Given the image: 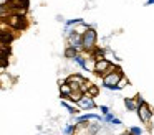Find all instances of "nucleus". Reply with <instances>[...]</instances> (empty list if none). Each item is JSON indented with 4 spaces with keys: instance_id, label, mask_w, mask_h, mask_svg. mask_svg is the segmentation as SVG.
I'll return each mask as SVG.
<instances>
[{
    "instance_id": "1",
    "label": "nucleus",
    "mask_w": 154,
    "mask_h": 135,
    "mask_svg": "<svg viewBox=\"0 0 154 135\" xmlns=\"http://www.w3.org/2000/svg\"><path fill=\"white\" fill-rule=\"evenodd\" d=\"M96 41H98V33L94 31L93 28L88 26V28L81 33V48H83V51L90 53L91 49L96 46Z\"/></svg>"
},
{
    "instance_id": "2",
    "label": "nucleus",
    "mask_w": 154,
    "mask_h": 135,
    "mask_svg": "<svg viewBox=\"0 0 154 135\" xmlns=\"http://www.w3.org/2000/svg\"><path fill=\"white\" fill-rule=\"evenodd\" d=\"M123 76V71H121V68H114L113 71H109L108 74L103 76V87L106 89H111V91H114L116 89V84L118 81H119V78Z\"/></svg>"
},
{
    "instance_id": "3",
    "label": "nucleus",
    "mask_w": 154,
    "mask_h": 135,
    "mask_svg": "<svg viewBox=\"0 0 154 135\" xmlns=\"http://www.w3.org/2000/svg\"><path fill=\"white\" fill-rule=\"evenodd\" d=\"M114 66L111 61H108L106 58H101V59H96L94 61V66H93V71L96 76H100V78H103L104 74H108L109 71H113Z\"/></svg>"
},
{
    "instance_id": "4",
    "label": "nucleus",
    "mask_w": 154,
    "mask_h": 135,
    "mask_svg": "<svg viewBox=\"0 0 154 135\" xmlns=\"http://www.w3.org/2000/svg\"><path fill=\"white\" fill-rule=\"evenodd\" d=\"M136 112H137V115H139V119H141V122H143V124H149L151 119H152V115H154L152 107H151L149 104H146V101L141 102V104L137 105Z\"/></svg>"
},
{
    "instance_id": "5",
    "label": "nucleus",
    "mask_w": 154,
    "mask_h": 135,
    "mask_svg": "<svg viewBox=\"0 0 154 135\" xmlns=\"http://www.w3.org/2000/svg\"><path fill=\"white\" fill-rule=\"evenodd\" d=\"M76 104H78V107H80V110H91V109L96 107L93 95H90L88 92H83V94H81V97L76 101Z\"/></svg>"
},
{
    "instance_id": "6",
    "label": "nucleus",
    "mask_w": 154,
    "mask_h": 135,
    "mask_svg": "<svg viewBox=\"0 0 154 135\" xmlns=\"http://www.w3.org/2000/svg\"><path fill=\"white\" fill-rule=\"evenodd\" d=\"M66 40H68V46H73L78 51H83V48H81V35L78 31H73L71 35H68Z\"/></svg>"
},
{
    "instance_id": "7",
    "label": "nucleus",
    "mask_w": 154,
    "mask_h": 135,
    "mask_svg": "<svg viewBox=\"0 0 154 135\" xmlns=\"http://www.w3.org/2000/svg\"><path fill=\"white\" fill-rule=\"evenodd\" d=\"M65 81L70 84L71 91H80V86H81V82L85 81V78H83V76H80V74H71V76H68Z\"/></svg>"
},
{
    "instance_id": "8",
    "label": "nucleus",
    "mask_w": 154,
    "mask_h": 135,
    "mask_svg": "<svg viewBox=\"0 0 154 135\" xmlns=\"http://www.w3.org/2000/svg\"><path fill=\"white\" fill-rule=\"evenodd\" d=\"M70 92H71L70 84H68L66 81H65V82H60V97H61V99H66V95H70Z\"/></svg>"
},
{
    "instance_id": "9",
    "label": "nucleus",
    "mask_w": 154,
    "mask_h": 135,
    "mask_svg": "<svg viewBox=\"0 0 154 135\" xmlns=\"http://www.w3.org/2000/svg\"><path fill=\"white\" fill-rule=\"evenodd\" d=\"M90 54H91V59H93V61H96V59L104 58V49H101V48H98V46H94V48L90 51Z\"/></svg>"
},
{
    "instance_id": "10",
    "label": "nucleus",
    "mask_w": 154,
    "mask_h": 135,
    "mask_svg": "<svg viewBox=\"0 0 154 135\" xmlns=\"http://www.w3.org/2000/svg\"><path fill=\"white\" fill-rule=\"evenodd\" d=\"M73 61L76 63L78 66H81L83 69H88V63H86V58H85L83 54H80V53H76V54L73 56Z\"/></svg>"
},
{
    "instance_id": "11",
    "label": "nucleus",
    "mask_w": 154,
    "mask_h": 135,
    "mask_svg": "<svg viewBox=\"0 0 154 135\" xmlns=\"http://www.w3.org/2000/svg\"><path fill=\"white\" fill-rule=\"evenodd\" d=\"M124 105H126L128 110H136V109H137V102H136V99H133V97H126V99H124Z\"/></svg>"
},
{
    "instance_id": "12",
    "label": "nucleus",
    "mask_w": 154,
    "mask_h": 135,
    "mask_svg": "<svg viewBox=\"0 0 154 135\" xmlns=\"http://www.w3.org/2000/svg\"><path fill=\"white\" fill-rule=\"evenodd\" d=\"M61 105H63V107L66 109V110L70 112L71 115H75V114H78V112H80V109H76L75 105H70V104H68V102H66V99H63V101H61Z\"/></svg>"
},
{
    "instance_id": "13",
    "label": "nucleus",
    "mask_w": 154,
    "mask_h": 135,
    "mask_svg": "<svg viewBox=\"0 0 154 135\" xmlns=\"http://www.w3.org/2000/svg\"><path fill=\"white\" fill-rule=\"evenodd\" d=\"M76 53H80V51H78V49H75L73 46H66V49H65V58L73 59V56L76 54Z\"/></svg>"
},
{
    "instance_id": "14",
    "label": "nucleus",
    "mask_w": 154,
    "mask_h": 135,
    "mask_svg": "<svg viewBox=\"0 0 154 135\" xmlns=\"http://www.w3.org/2000/svg\"><path fill=\"white\" fill-rule=\"evenodd\" d=\"M86 92H88L90 95H93V97H94V95H98V92H100V89H98V86H96V84H93V82H91V84L88 86Z\"/></svg>"
},
{
    "instance_id": "15",
    "label": "nucleus",
    "mask_w": 154,
    "mask_h": 135,
    "mask_svg": "<svg viewBox=\"0 0 154 135\" xmlns=\"http://www.w3.org/2000/svg\"><path fill=\"white\" fill-rule=\"evenodd\" d=\"M8 13H10V8H8L7 5H0V20L7 18Z\"/></svg>"
},
{
    "instance_id": "16",
    "label": "nucleus",
    "mask_w": 154,
    "mask_h": 135,
    "mask_svg": "<svg viewBox=\"0 0 154 135\" xmlns=\"http://www.w3.org/2000/svg\"><path fill=\"white\" fill-rule=\"evenodd\" d=\"M76 130H78V125H76V124H68L66 127H65V130H63V132L70 135V134H75Z\"/></svg>"
},
{
    "instance_id": "17",
    "label": "nucleus",
    "mask_w": 154,
    "mask_h": 135,
    "mask_svg": "<svg viewBox=\"0 0 154 135\" xmlns=\"http://www.w3.org/2000/svg\"><path fill=\"white\" fill-rule=\"evenodd\" d=\"M129 84V81H128L124 76H121L119 78V81H118V84H116V89H123V87H126V86Z\"/></svg>"
},
{
    "instance_id": "18",
    "label": "nucleus",
    "mask_w": 154,
    "mask_h": 135,
    "mask_svg": "<svg viewBox=\"0 0 154 135\" xmlns=\"http://www.w3.org/2000/svg\"><path fill=\"white\" fill-rule=\"evenodd\" d=\"M81 22H83L81 18H75V20H68V22H65V25H68V26H76V25H80Z\"/></svg>"
},
{
    "instance_id": "19",
    "label": "nucleus",
    "mask_w": 154,
    "mask_h": 135,
    "mask_svg": "<svg viewBox=\"0 0 154 135\" xmlns=\"http://www.w3.org/2000/svg\"><path fill=\"white\" fill-rule=\"evenodd\" d=\"M128 132H129V134H133V135H141V134H144V130H143V128H139V127H131Z\"/></svg>"
},
{
    "instance_id": "20",
    "label": "nucleus",
    "mask_w": 154,
    "mask_h": 135,
    "mask_svg": "<svg viewBox=\"0 0 154 135\" xmlns=\"http://www.w3.org/2000/svg\"><path fill=\"white\" fill-rule=\"evenodd\" d=\"M100 110L103 112V114H108V112H109V107H108V105H101Z\"/></svg>"
},
{
    "instance_id": "21",
    "label": "nucleus",
    "mask_w": 154,
    "mask_h": 135,
    "mask_svg": "<svg viewBox=\"0 0 154 135\" xmlns=\"http://www.w3.org/2000/svg\"><path fill=\"white\" fill-rule=\"evenodd\" d=\"M136 102H137V105H139L141 102H144V99L141 97V95H136Z\"/></svg>"
},
{
    "instance_id": "22",
    "label": "nucleus",
    "mask_w": 154,
    "mask_h": 135,
    "mask_svg": "<svg viewBox=\"0 0 154 135\" xmlns=\"http://www.w3.org/2000/svg\"><path fill=\"white\" fill-rule=\"evenodd\" d=\"M8 3V0H0V5H7Z\"/></svg>"
},
{
    "instance_id": "23",
    "label": "nucleus",
    "mask_w": 154,
    "mask_h": 135,
    "mask_svg": "<svg viewBox=\"0 0 154 135\" xmlns=\"http://www.w3.org/2000/svg\"><path fill=\"white\" fill-rule=\"evenodd\" d=\"M147 3H154V0H149V2H147Z\"/></svg>"
},
{
    "instance_id": "24",
    "label": "nucleus",
    "mask_w": 154,
    "mask_h": 135,
    "mask_svg": "<svg viewBox=\"0 0 154 135\" xmlns=\"http://www.w3.org/2000/svg\"><path fill=\"white\" fill-rule=\"evenodd\" d=\"M0 59H2V51H0Z\"/></svg>"
}]
</instances>
